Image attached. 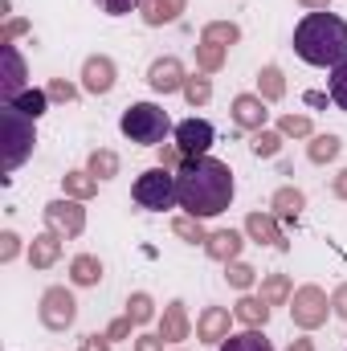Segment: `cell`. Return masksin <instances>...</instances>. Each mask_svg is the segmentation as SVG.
<instances>
[{
  "label": "cell",
  "mask_w": 347,
  "mask_h": 351,
  "mask_svg": "<svg viewBox=\"0 0 347 351\" xmlns=\"http://www.w3.org/2000/svg\"><path fill=\"white\" fill-rule=\"evenodd\" d=\"M270 311H274V306H265L258 294H241V298L233 302V319H237L241 327H265V323H270Z\"/></svg>",
  "instance_id": "obj_24"
},
{
  "label": "cell",
  "mask_w": 347,
  "mask_h": 351,
  "mask_svg": "<svg viewBox=\"0 0 347 351\" xmlns=\"http://www.w3.org/2000/svg\"><path fill=\"white\" fill-rule=\"evenodd\" d=\"M282 143H286V135H282L278 127H274V131L265 127V131H254V135H250V152H254L258 160H274V156L282 152Z\"/></svg>",
  "instance_id": "obj_35"
},
{
  "label": "cell",
  "mask_w": 347,
  "mask_h": 351,
  "mask_svg": "<svg viewBox=\"0 0 347 351\" xmlns=\"http://www.w3.org/2000/svg\"><path fill=\"white\" fill-rule=\"evenodd\" d=\"M37 323L45 331H53V335L70 331L78 323V298H74V290L70 286H45L41 298H37Z\"/></svg>",
  "instance_id": "obj_7"
},
{
  "label": "cell",
  "mask_w": 347,
  "mask_h": 351,
  "mask_svg": "<svg viewBox=\"0 0 347 351\" xmlns=\"http://www.w3.org/2000/svg\"><path fill=\"white\" fill-rule=\"evenodd\" d=\"M127 315L135 319V327H147L152 319H160V311H156V298H152L147 290H131V294H127Z\"/></svg>",
  "instance_id": "obj_33"
},
{
  "label": "cell",
  "mask_w": 347,
  "mask_h": 351,
  "mask_svg": "<svg viewBox=\"0 0 347 351\" xmlns=\"http://www.w3.org/2000/svg\"><path fill=\"white\" fill-rule=\"evenodd\" d=\"M331 294L319 286V282H302L294 286V298H290V319L298 331H319L327 319H331Z\"/></svg>",
  "instance_id": "obj_6"
},
{
  "label": "cell",
  "mask_w": 347,
  "mask_h": 351,
  "mask_svg": "<svg viewBox=\"0 0 347 351\" xmlns=\"http://www.w3.org/2000/svg\"><path fill=\"white\" fill-rule=\"evenodd\" d=\"M258 94L265 102H282L286 98V74H282V66H274V62H265L258 70Z\"/></svg>",
  "instance_id": "obj_28"
},
{
  "label": "cell",
  "mask_w": 347,
  "mask_h": 351,
  "mask_svg": "<svg viewBox=\"0 0 347 351\" xmlns=\"http://www.w3.org/2000/svg\"><path fill=\"white\" fill-rule=\"evenodd\" d=\"M180 94H184V102H188V106H204V102L213 98V78L196 70V74H188V82H184Z\"/></svg>",
  "instance_id": "obj_36"
},
{
  "label": "cell",
  "mask_w": 347,
  "mask_h": 351,
  "mask_svg": "<svg viewBox=\"0 0 347 351\" xmlns=\"http://www.w3.org/2000/svg\"><path fill=\"white\" fill-rule=\"evenodd\" d=\"M339 156H344V139H339L335 131H319V135L307 139V160H311L315 168H327V164H335Z\"/></svg>",
  "instance_id": "obj_21"
},
{
  "label": "cell",
  "mask_w": 347,
  "mask_h": 351,
  "mask_svg": "<svg viewBox=\"0 0 347 351\" xmlns=\"http://www.w3.org/2000/svg\"><path fill=\"white\" fill-rule=\"evenodd\" d=\"M131 200L143 208V213H172L180 208V192H176V172L168 168H147V172L135 176L131 184Z\"/></svg>",
  "instance_id": "obj_5"
},
{
  "label": "cell",
  "mask_w": 347,
  "mask_h": 351,
  "mask_svg": "<svg viewBox=\"0 0 347 351\" xmlns=\"http://www.w3.org/2000/svg\"><path fill=\"white\" fill-rule=\"evenodd\" d=\"M66 274H70V286H78V290H94V286H102L106 265H102L98 254H74Z\"/></svg>",
  "instance_id": "obj_19"
},
{
  "label": "cell",
  "mask_w": 347,
  "mask_h": 351,
  "mask_svg": "<svg viewBox=\"0 0 347 351\" xmlns=\"http://www.w3.org/2000/svg\"><path fill=\"white\" fill-rule=\"evenodd\" d=\"M176 192H180V208L188 217L213 221V217H221L233 204L237 180H233V168L225 160H217V156H192L176 172Z\"/></svg>",
  "instance_id": "obj_1"
},
{
  "label": "cell",
  "mask_w": 347,
  "mask_h": 351,
  "mask_svg": "<svg viewBox=\"0 0 347 351\" xmlns=\"http://www.w3.org/2000/svg\"><path fill=\"white\" fill-rule=\"evenodd\" d=\"M225 62H229V49H225V45H208V41L196 45V70H200V74L213 78V74L225 70Z\"/></svg>",
  "instance_id": "obj_32"
},
{
  "label": "cell",
  "mask_w": 347,
  "mask_h": 351,
  "mask_svg": "<svg viewBox=\"0 0 347 351\" xmlns=\"http://www.w3.org/2000/svg\"><path fill=\"white\" fill-rule=\"evenodd\" d=\"M45 94H49L53 102H74V98L82 94V86L70 82V78H49V82H45Z\"/></svg>",
  "instance_id": "obj_39"
},
{
  "label": "cell",
  "mask_w": 347,
  "mask_h": 351,
  "mask_svg": "<svg viewBox=\"0 0 347 351\" xmlns=\"http://www.w3.org/2000/svg\"><path fill=\"white\" fill-rule=\"evenodd\" d=\"M258 298L265 306H290V298H294V278H290V274H261Z\"/></svg>",
  "instance_id": "obj_23"
},
{
  "label": "cell",
  "mask_w": 347,
  "mask_h": 351,
  "mask_svg": "<svg viewBox=\"0 0 347 351\" xmlns=\"http://www.w3.org/2000/svg\"><path fill=\"white\" fill-rule=\"evenodd\" d=\"M246 237L254 241V245H265V250H278V254H286L290 250V241H286V233H282V221L270 213V208H254L250 217H246Z\"/></svg>",
  "instance_id": "obj_12"
},
{
  "label": "cell",
  "mask_w": 347,
  "mask_h": 351,
  "mask_svg": "<svg viewBox=\"0 0 347 351\" xmlns=\"http://www.w3.org/2000/svg\"><path fill=\"white\" fill-rule=\"evenodd\" d=\"M49 102H53V98L45 94V86H41V90H37V86H29V90H21V94L12 98V106H16L21 114H29V119H41V114L49 110Z\"/></svg>",
  "instance_id": "obj_34"
},
{
  "label": "cell",
  "mask_w": 347,
  "mask_h": 351,
  "mask_svg": "<svg viewBox=\"0 0 347 351\" xmlns=\"http://www.w3.org/2000/svg\"><path fill=\"white\" fill-rule=\"evenodd\" d=\"M156 331L168 339V348H180L184 339H192V319H188V302H184V298H168V302H164Z\"/></svg>",
  "instance_id": "obj_16"
},
{
  "label": "cell",
  "mask_w": 347,
  "mask_h": 351,
  "mask_svg": "<svg viewBox=\"0 0 347 351\" xmlns=\"http://www.w3.org/2000/svg\"><path fill=\"white\" fill-rule=\"evenodd\" d=\"M172 233L184 241V245H204V241H208V229H204V221H200V217H188V213L172 217Z\"/></svg>",
  "instance_id": "obj_31"
},
{
  "label": "cell",
  "mask_w": 347,
  "mask_h": 351,
  "mask_svg": "<svg viewBox=\"0 0 347 351\" xmlns=\"http://www.w3.org/2000/svg\"><path fill=\"white\" fill-rule=\"evenodd\" d=\"M200 41H208V45H225V49H233V45L241 41V25H237V21H208V25L200 29Z\"/></svg>",
  "instance_id": "obj_29"
},
{
  "label": "cell",
  "mask_w": 347,
  "mask_h": 351,
  "mask_svg": "<svg viewBox=\"0 0 347 351\" xmlns=\"http://www.w3.org/2000/svg\"><path fill=\"white\" fill-rule=\"evenodd\" d=\"M184 12H188V0H147V4L139 8V16H143V25H147V29L176 25Z\"/></svg>",
  "instance_id": "obj_22"
},
{
  "label": "cell",
  "mask_w": 347,
  "mask_h": 351,
  "mask_svg": "<svg viewBox=\"0 0 347 351\" xmlns=\"http://www.w3.org/2000/svg\"><path fill=\"white\" fill-rule=\"evenodd\" d=\"M229 119H233V127H237V131H246V135L265 131V127H270V102L261 98L258 90L233 94V102H229Z\"/></svg>",
  "instance_id": "obj_10"
},
{
  "label": "cell",
  "mask_w": 347,
  "mask_h": 351,
  "mask_svg": "<svg viewBox=\"0 0 347 351\" xmlns=\"http://www.w3.org/2000/svg\"><path fill=\"white\" fill-rule=\"evenodd\" d=\"M327 94H331V102L347 114V58L331 70V74H327Z\"/></svg>",
  "instance_id": "obj_38"
},
{
  "label": "cell",
  "mask_w": 347,
  "mask_h": 351,
  "mask_svg": "<svg viewBox=\"0 0 347 351\" xmlns=\"http://www.w3.org/2000/svg\"><path fill=\"white\" fill-rule=\"evenodd\" d=\"M294 53L315 70H335L347 58V21L339 12H307L294 25Z\"/></svg>",
  "instance_id": "obj_2"
},
{
  "label": "cell",
  "mask_w": 347,
  "mask_h": 351,
  "mask_svg": "<svg viewBox=\"0 0 347 351\" xmlns=\"http://www.w3.org/2000/svg\"><path fill=\"white\" fill-rule=\"evenodd\" d=\"M25 33H33V25L25 16H8L0 29V45H16V37H25Z\"/></svg>",
  "instance_id": "obj_40"
},
{
  "label": "cell",
  "mask_w": 347,
  "mask_h": 351,
  "mask_svg": "<svg viewBox=\"0 0 347 351\" xmlns=\"http://www.w3.org/2000/svg\"><path fill=\"white\" fill-rule=\"evenodd\" d=\"M278 131L286 135V139H311L315 135V123H311V114H278Z\"/></svg>",
  "instance_id": "obj_37"
},
{
  "label": "cell",
  "mask_w": 347,
  "mask_h": 351,
  "mask_svg": "<svg viewBox=\"0 0 347 351\" xmlns=\"http://www.w3.org/2000/svg\"><path fill=\"white\" fill-rule=\"evenodd\" d=\"M282 351H319V348H315V339H311V331H302V335H294V339H290V343H286Z\"/></svg>",
  "instance_id": "obj_48"
},
{
  "label": "cell",
  "mask_w": 347,
  "mask_h": 351,
  "mask_svg": "<svg viewBox=\"0 0 347 351\" xmlns=\"http://www.w3.org/2000/svg\"><path fill=\"white\" fill-rule=\"evenodd\" d=\"M176 351H184V348H176Z\"/></svg>",
  "instance_id": "obj_53"
},
{
  "label": "cell",
  "mask_w": 347,
  "mask_h": 351,
  "mask_svg": "<svg viewBox=\"0 0 347 351\" xmlns=\"http://www.w3.org/2000/svg\"><path fill=\"white\" fill-rule=\"evenodd\" d=\"M78 86H82V94L106 98L110 90L119 86V66H115V58H110V53H90V58H82Z\"/></svg>",
  "instance_id": "obj_9"
},
{
  "label": "cell",
  "mask_w": 347,
  "mask_h": 351,
  "mask_svg": "<svg viewBox=\"0 0 347 351\" xmlns=\"http://www.w3.org/2000/svg\"><path fill=\"white\" fill-rule=\"evenodd\" d=\"M344 351H347V348H344Z\"/></svg>",
  "instance_id": "obj_54"
},
{
  "label": "cell",
  "mask_w": 347,
  "mask_h": 351,
  "mask_svg": "<svg viewBox=\"0 0 347 351\" xmlns=\"http://www.w3.org/2000/svg\"><path fill=\"white\" fill-rule=\"evenodd\" d=\"M294 4H302L307 12H327L331 8V0H294Z\"/></svg>",
  "instance_id": "obj_50"
},
{
  "label": "cell",
  "mask_w": 347,
  "mask_h": 351,
  "mask_svg": "<svg viewBox=\"0 0 347 351\" xmlns=\"http://www.w3.org/2000/svg\"><path fill=\"white\" fill-rule=\"evenodd\" d=\"M246 229H208V241L200 245L213 262H221V265H229V262H237L241 258V250H246Z\"/></svg>",
  "instance_id": "obj_17"
},
{
  "label": "cell",
  "mask_w": 347,
  "mask_h": 351,
  "mask_svg": "<svg viewBox=\"0 0 347 351\" xmlns=\"http://www.w3.org/2000/svg\"><path fill=\"white\" fill-rule=\"evenodd\" d=\"M86 172L98 180V184H106V180H115V176L123 172V160H119V152H110V147H94L86 156Z\"/></svg>",
  "instance_id": "obj_25"
},
{
  "label": "cell",
  "mask_w": 347,
  "mask_h": 351,
  "mask_svg": "<svg viewBox=\"0 0 347 351\" xmlns=\"http://www.w3.org/2000/svg\"><path fill=\"white\" fill-rule=\"evenodd\" d=\"M327 98H331V94H319V90H311V94H307V102H311V106H323Z\"/></svg>",
  "instance_id": "obj_51"
},
{
  "label": "cell",
  "mask_w": 347,
  "mask_h": 351,
  "mask_svg": "<svg viewBox=\"0 0 347 351\" xmlns=\"http://www.w3.org/2000/svg\"><path fill=\"white\" fill-rule=\"evenodd\" d=\"M37 147V119L21 114L12 102H0V168L16 172Z\"/></svg>",
  "instance_id": "obj_3"
},
{
  "label": "cell",
  "mask_w": 347,
  "mask_h": 351,
  "mask_svg": "<svg viewBox=\"0 0 347 351\" xmlns=\"http://www.w3.org/2000/svg\"><path fill=\"white\" fill-rule=\"evenodd\" d=\"M131 351H168V339H164L160 331H139V335L131 339Z\"/></svg>",
  "instance_id": "obj_43"
},
{
  "label": "cell",
  "mask_w": 347,
  "mask_h": 351,
  "mask_svg": "<svg viewBox=\"0 0 347 351\" xmlns=\"http://www.w3.org/2000/svg\"><path fill=\"white\" fill-rule=\"evenodd\" d=\"M172 143L184 152V160H192V156H208L213 143H217V127H213L208 119H184V123H176Z\"/></svg>",
  "instance_id": "obj_11"
},
{
  "label": "cell",
  "mask_w": 347,
  "mask_h": 351,
  "mask_svg": "<svg viewBox=\"0 0 347 351\" xmlns=\"http://www.w3.org/2000/svg\"><path fill=\"white\" fill-rule=\"evenodd\" d=\"M180 164H184V152H180L176 143H160V168H168V172H180Z\"/></svg>",
  "instance_id": "obj_46"
},
{
  "label": "cell",
  "mask_w": 347,
  "mask_h": 351,
  "mask_svg": "<svg viewBox=\"0 0 347 351\" xmlns=\"http://www.w3.org/2000/svg\"><path fill=\"white\" fill-rule=\"evenodd\" d=\"M106 16H131V12H139L147 0H94Z\"/></svg>",
  "instance_id": "obj_42"
},
{
  "label": "cell",
  "mask_w": 347,
  "mask_h": 351,
  "mask_svg": "<svg viewBox=\"0 0 347 351\" xmlns=\"http://www.w3.org/2000/svg\"><path fill=\"white\" fill-rule=\"evenodd\" d=\"M21 258V233H12V229H4L0 233V262H16Z\"/></svg>",
  "instance_id": "obj_44"
},
{
  "label": "cell",
  "mask_w": 347,
  "mask_h": 351,
  "mask_svg": "<svg viewBox=\"0 0 347 351\" xmlns=\"http://www.w3.org/2000/svg\"><path fill=\"white\" fill-rule=\"evenodd\" d=\"M62 233H53V229H45V233H33V241H29V250H25V258L33 269H53V265L62 262Z\"/></svg>",
  "instance_id": "obj_18"
},
{
  "label": "cell",
  "mask_w": 347,
  "mask_h": 351,
  "mask_svg": "<svg viewBox=\"0 0 347 351\" xmlns=\"http://www.w3.org/2000/svg\"><path fill=\"white\" fill-rule=\"evenodd\" d=\"M331 196L335 200H347V168H339V172L331 176Z\"/></svg>",
  "instance_id": "obj_49"
},
{
  "label": "cell",
  "mask_w": 347,
  "mask_h": 351,
  "mask_svg": "<svg viewBox=\"0 0 347 351\" xmlns=\"http://www.w3.org/2000/svg\"><path fill=\"white\" fill-rule=\"evenodd\" d=\"M62 196H74V200H94L98 196V180L86 172V168H74V172L62 176Z\"/></svg>",
  "instance_id": "obj_26"
},
{
  "label": "cell",
  "mask_w": 347,
  "mask_h": 351,
  "mask_svg": "<svg viewBox=\"0 0 347 351\" xmlns=\"http://www.w3.org/2000/svg\"><path fill=\"white\" fill-rule=\"evenodd\" d=\"M217 351H274V343L265 339V327H246V331H233Z\"/></svg>",
  "instance_id": "obj_27"
},
{
  "label": "cell",
  "mask_w": 347,
  "mask_h": 351,
  "mask_svg": "<svg viewBox=\"0 0 347 351\" xmlns=\"http://www.w3.org/2000/svg\"><path fill=\"white\" fill-rule=\"evenodd\" d=\"M110 348H115V343H110L106 331H90V335L78 339V351H110Z\"/></svg>",
  "instance_id": "obj_45"
},
{
  "label": "cell",
  "mask_w": 347,
  "mask_h": 351,
  "mask_svg": "<svg viewBox=\"0 0 347 351\" xmlns=\"http://www.w3.org/2000/svg\"><path fill=\"white\" fill-rule=\"evenodd\" d=\"M106 335H110V343H119V339H135V319L123 311L119 319H110V323H106Z\"/></svg>",
  "instance_id": "obj_41"
},
{
  "label": "cell",
  "mask_w": 347,
  "mask_h": 351,
  "mask_svg": "<svg viewBox=\"0 0 347 351\" xmlns=\"http://www.w3.org/2000/svg\"><path fill=\"white\" fill-rule=\"evenodd\" d=\"M225 282H229V290H237V294H250V290L261 282V274H258L250 262H241V258H237V262L225 265Z\"/></svg>",
  "instance_id": "obj_30"
},
{
  "label": "cell",
  "mask_w": 347,
  "mask_h": 351,
  "mask_svg": "<svg viewBox=\"0 0 347 351\" xmlns=\"http://www.w3.org/2000/svg\"><path fill=\"white\" fill-rule=\"evenodd\" d=\"M233 311L229 306H217V302H208L200 315H196V339L200 343H208V348H221L229 335H233Z\"/></svg>",
  "instance_id": "obj_13"
},
{
  "label": "cell",
  "mask_w": 347,
  "mask_h": 351,
  "mask_svg": "<svg viewBox=\"0 0 347 351\" xmlns=\"http://www.w3.org/2000/svg\"><path fill=\"white\" fill-rule=\"evenodd\" d=\"M0 62H4V70H0V102H12L21 90H29V70H25V58H21L16 45H0Z\"/></svg>",
  "instance_id": "obj_15"
},
{
  "label": "cell",
  "mask_w": 347,
  "mask_h": 351,
  "mask_svg": "<svg viewBox=\"0 0 347 351\" xmlns=\"http://www.w3.org/2000/svg\"><path fill=\"white\" fill-rule=\"evenodd\" d=\"M41 217H45V229L62 233L66 241H74V237L86 233V204L74 200V196H58V200H49V204L41 208Z\"/></svg>",
  "instance_id": "obj_8"
},
{
  "label": "cell",
  "mask_w": 347,
  "mask_h": 351,
  "mask_svg": "<svg viewBox=\"0 0 347 351\" xmlns=\"http://www.w3.org/2000/svg\"><path fill=\"white\" fill-rule=\"evenodd\" d=\"M188 82V70H184V62L176 58V53H164V58H156L152 66H147V86L156 90V94H180Z\"/></svg>",
  "instance_id": "obj_14"
},
{
  "label": "cell",
  "mask_w": 347,
  "mask_h": 351,
  "mask_svg": "<svg viewBox=\"0 0 347 351\" xmlns=\"http://www.w3.org/2000/svg\"><path fill=\"white\" fill-rule=\"evenodd\" d=\"M302 208H307V192H302V188H294V184L274 188V196H270V213H274L278 221H298Z\"/></svg>",
  "instance_id": "obj_20"
},
{
  "label": "cell",
  "mask_w": 347,
  "mask_h": 351,
  "mask_svg": "<svg viewBox=\"0 0 347 351\" xmlns=\"http://www.w3.org/2000/svg\"><path fill=\"white\" fill-rule=\"evenodd\" d=\"M331 311H335L339 323H347V282H339V286L331 290Z\"/></svg>",
  "instance_id": "obj_47"
},
{
  "label": "cell",
  "mask_w": 347,
  "mask_h": 351,
  "mask_svg": "<svg viewBox=\"0 0 347 351\" xmlns=\"http://www.w3.org/2000/svg\"><path fill=\"white\" fill-rule=\"evenodd\" d=\"M0 16H4V21L12 16V0H0Z\"/></svg>",
  "instance_id": "obj_52"
},
{
  "label": "cell",
  "mask_w": 347,
  "mask_h": 351,
  "mask_svg": "<svg viewBox=\"0 0 347 351\" xmlns=\"http://www.w3.org/2000/svg\"><path fill=\"white\" fill-rule=\"evenodd\" d=\"M119 131L139 143V147H160L168 143V135L176 131V123L168 119V110L160 102H131L123 114H119Z\"/></svg>",
  "instance_id": "obj_4"
}]
</instances>
